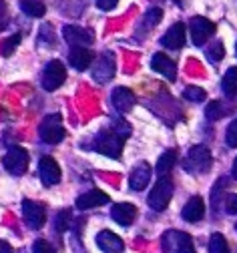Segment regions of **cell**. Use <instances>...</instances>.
I'll list each match as a JSON object with an SVG mask.
<instances>
[{"label": "cell", "mask_w": 237, "mask_h": 253, "mask_svg": "<svg viewBox=\"0 0 237 253\" xmlns=\"http://www.w3.org/2000/svg\"><path fill=\"white\" fill-rule=\"evenodd\" d=\"M96 245L103 253H123L125 251V243L121 241V237L109 229H103L96 235Z\"/></svg>", "instance_id": "9a60e30c"}, {"label": "cell", "mask_w": 237, "mask_h": 253, "mask_svg": "<svg viewBox=\"0 0 237 253\" xmlns=\"http://www.w3.org/2000/svg\"><path fill=\"white\" fill-rule=\"evenodd\" d=\"M69 223H71V209H60V211L56 213V219H54L56 231L62 233L66 227H69Z\"/></svg>", "instance_id": "4dcf8cb0"}, {"label": "cell", "mask_w": 237, "mask_h": 253, "mask_svg": "<svg viewBox=\"0 0 237 253\" xmlns=\"http://www.w3.org/2000/svg\"><path fill=\"white\" fill-rule=\"evenodd\" d=\"M151 69L159 75H163L167 81H177V65L173 58H169L167 54L163 52H155L153 58H151Z\"/></svg>", "instance_id": "8fae6325"}, {"label": "cell", "mask_w": 237, "mask_h": 253, "mask_svg": "<svg viewBox=\"0 0 237 253\" xmlns=\"http://www.w3.org/2000/svg\"><path fill=\"white\" fill-rule=\"evenodd\" d=\"M20 10L30 18H41L47 12L45 0H20Z\"/></svg>", "instance_id": "cb8c5ba5"}, {"label": "cell", "mask_w": 237, "mask_h": 253, "mask_svg": "<svg viewBox=\"0 0 237 253\" xmlns=\"http://www.w3.org/2000/svg\"><path fill=\"white\" fill-rule=\"evenodd\" d=\"M129 135H131V126L123 119H119V121H115L111 129H103L96 133L93 149L105 157H111V159H119L123 153V147H125V139Z\"/></svg>", "instance_id": "6da1fadb"}, {"label": "cell", "mask_w": 237, "mask_h": 253, "mask_svg": "<svg viewBox=\"0 0 237 253\" xmlns=\"http://www.w3.org/2000/svg\"><path fill=\"white\" fill-rule=\"evenodd\" d=\"M161 18H163V10L161 8H149L145 12V16L141 18V24L137 28V37H143V35L149 33V30H153L161 22Z\"/></svg>", "instance_id": "44dd1931"}, {"label": "cell", "mask_w": 237, "mask_h": 253, "mask_svg": "<svg viewBox=\"0 0 237 253\" xmlns=\"http://www.w3.org/2000/svg\"><path fill=\"white\" fill-rule=\"evenodd\" d=\"M209 253H231L225 237L221 233H213L209 239Z\"/></svg>", "instance_id": "4316f807"}, {"label": "cell", "mask_w": 237, "mask_h": 253, "mask_svg": "<svg viewBox=\"0 0 237 253\" xmlns=\"http://www.w3.org/2000/svg\"><path fill=\"white\" fill-rule=\"evenodd\" d=\"M235 52H237V46H235Z\"/></svg>", "instance_id": "60d3db41"}, {"label": "cell", "mask_w": 237, "mask_h": 253, "mask_svg": "<svg viewBox=\"0 0 237 253\" xmlns=\"http://www.w3.org/2000/svg\"><path fill=\"white\" fill-rule=\"evenodd\" d=\"M149 181H151V167L147 161H141L133 167V171L129 175V185L133 191H143L149 185Z\"/></svg>", "instance_id": "4fadbf2b"}, {"label": "cell", "mask_w": 237, "mask_h": 253, "mask_svg": "<svg viewBox=\"0 0 237 253\" xmlns=\"http://www.w3.org/2000/svg\"><path fill=\"white\" fill-rule=\"evenodd\" d=\"M111 217L119 225L129 227V225H133L135 217H137V209H135V205H131V203H115L111 207Z\"/></svg>", "instance_id": "ac0fdd59"}, {"label": "cell", "mask_w": 237, "mask_h": 253, "mask_svg": "<svg viewBox=\"0 0 237 253\" xmlns=\"http://www.w3.org/2000/svg\"><path fill=\"white\" fill-rule=\"evenodd\" d=\"M0 253H14V251H12V247H10L6 241L0 239Z\"/></svg>", "instance_id": "74e56055"}, {"label": "cell", "mask_w": 237, "mask_h": 253, "mask_svg": "<svg viewBox=\"0 0 237 253\" xmlns=\"http://www.w3.org/2000/svg\"><path fill=\"white\" fill-rule=\"evenodd\" d=\"M191 239V235L183 233V231H175V229H169L165 231L163 239H161V245L165 249V253H179V249Z\"/></svg>", "instance_id": "e0dca14e"}, {"label": "cell", "mask_w": 237, "mask_h": 253, "mask_svg": "<svg viewBox=\"0 0 237 253\" xmlns=\"http://www.w3.org/2000/svg\"><path fill=\"white\" fill-rule=\"evenodd\" d=\"M39 175L41 181L48 187V185H56L60 181V167L58 163L52 159V157H43L39 163Z\"/></svg>", "instance_id": "5bb4252c"}, {"label": "cell", "mask_w": 237, "mask_h": 253, "mask_svg": "<svg viewBox=\"0 0 237 253\" xmlns=\"http://www.w3.org/2000/svg\"><path fill=\"white\" fill-rule=\"evenodd\" d=\"M161 44L169 50H179L185 44V24L183 22H175L167 33L161 37Z\"/></svg>", "instance_id": "7c38bea8"}, {"label": "cell", "mask_w": 237, "mask_h": 253, "mask_svg": "<svg viewBox=\"0 0 237 253\" xmlns=\"http://www.w3.org/2000/svg\"><path fill=\"white\" fill-rule=\"evenodd\" d=\"M69 62L73 65V69L85 71V69H89V65L93 62V52L89 48H73L71 54H69Z\"/></svg>", "instance_id": "7402d4cb"}, {"label": "cell", "mask_w": 237, "mask_h": 253, "mask_svg": "<svg viewBox=\"0 0 237 253\" xmlns=\"http://www.w3.org/2000/svg\"><path fill=\"white\" fill-rule=\"evenodd\" d=\"M28 161H30V157H28L26 149L14 145V147H10L6 151L4 159H2V165L10 175H24L26 169H28Z\"/></svg>", "instance_id": "5b68a950"}, {"label": "cell", "mask_w": 237, "mask_h": 253, "mask_svg": "<svg viewBox=\"0 0 237 253\" xmlns=\"http://www.w3.org/2000/svg\"><path fill=\"white\" fill-rule=\"evenodd\" d=\"M183 97L187 101H191V103H203V101H205V97H207V92L203 88H199V86H187L183 90Z\"/></svg>", "instance_id": "f546056e"}, {"label": "cell", "mask_w": 237, "mask_h": 253, "mask_svg": "<svg viewBox=\"0 0 237 253\" xmlns=\"http://www.w3.org/2000/svg\"><path fill=\"white\" fill-rule=\"evenodd\" d=\"M211 153L205 145H195L189 149L187 157H185V169L189 173H207L211 169Z\"/></svg>", "instance_id": "277c9868"}, {"label": "cell", "mask_w": 237, "mask_h": 253, "mask_svg": "<svg viewBox=\"0 0 237 253\" xmlns=\"http://www.w3.org/2000/svg\"><path fill=\"white\" fill-rule=\"evenodd\" d=\"M181 215H183L185 221H189V223H197V221H201L203 215H205V201H203V197H199V195L191 197L185 203Z\"/></svg>", "instance_id": "d6986e66"}, {"label": "cell", "mask_w": 237, "mask_h": 253, "mask_svg": "<svg viewBox=\"0 0 237 253\" xmlns=\"http://www.w3.org/2000/svg\"><path fill=\"white\" fill-rule=\"evenodd\" d=\"M227 113H229V109H227L221 101H211V103L207 105V109H205L207 121H219V119H223Z\"/></svg>", "instance_id": "484cf974"}, {"label": "cell", "mask_w": 237, "mask_h": 253, "mask_svg": "<svg viewBox=\"0 0 237 253\" xmlns=\"http://www.w3.org/2000/svg\"><path fill=\"white\" fill-rule=\"evenodd\" d=\"M205 54H207V58H209L211 62H219V60L225 56V48H223V42H221V41H215V42H211V44L207 46Z\"/></svg>", "instance_id": "f1b7e54d"}, {"label": "cell", "mask_w": 237, "mask_h": 253, "mask_svg": "<svg viewBox=\"0 0 237 253\" xmlns=\"http://www.w3.org/2000/svg\"><path fill=\"white\" fill-rule=\"evenodd\" d=\"M225 211L229 215H237V195H227L225 197Z\"/></svg>", "instance_id": "836d02e7"}, {"label": "cell", "mask_w": 237, "mask_h": 253, "mask_svg": "<svg viewBox=\"0 0 237 253\" xmlns=\"http://www.w3.org/2000/svg\"><path fill=\"white\" fill-rule=\"evenodd\" d=\"M115 54L111 50H105L96 58V65L93 69V81L98 84H105L115 77Z\"/></svg>", "instance_id": "52a82bcc"}, {"label": "cell", "mask_w": 237, "mask_h": 253, "mask_svg": "<svg viewBox=\"0 0 237 253\" xmlns=\"http://www.w3.org/2000/svg\"><path fill=\"white\" fill-rule=\"evenodd\" d=\"M175 161H177V153H175L173 149L165 151V153L159 157V161H157V173H159V177H169V173H171Z\"/></svg>", "instance_id": "603a6c76"}, {"label": "cell", "mask_w": 237, "mask_h": 253, "mask_svg": "<svg viewBox=\"0 0 237 253\" xmlns=\"http://www.w3.org/2000/svg\"><path fill=\"white\" fill-rule=\"evenodd\" d=\"M173 2H177V4H181V0H173Z\"/></svg>", "instance_id": "ab89813d"}, {"label": "cell", "mask_w": 237, "mask_h": 253, "mask_svg": "<svg viewBox=\"0 0 237 253\" xmlns=\"http://www.w3.org/2000/svg\"><path fill=\"white\" fill-rule=\"evenodd\" d=\"M221 88H223V94L227 99H235V94H237V67L227 69V73L223 75V81H221Z\"/></svg>", "instance_id": "d4e9b609"}, {"label": "cell", "mask_w": 237, "mask_h": 253, "mask_svg": "<svg viewBox=\"0 0 237 253\" xmlns=\"http://www.w3.org/2000/svg\"><path fill=\"white\" fill-rule=\"evenodd\" d=\"M235 229H237V223H235Z\"/></svg>", "instance_id": "b9f144b4"}, {"label": "cell", "mask_w": 237, "mask_h": 253, "mask_svg": "<svg viewBox=\"0 0 237 253\" xmlns=\"http://www.w3.org/2000/svg\"><path fill=\"white\" fill-rule=\"evenodd\" d=\"M22 215H24V221L30 229H41L47 221V209L43 203L39 201H30L26 199L22 203Z\"/></svg>", "instance_id": "30bf717a"}, {"label": "cell", "mask_w": 237, "mask_h": 253, "mask_svg": "<svg viewBox=\"0 0 237 253\" xmlns=\"http://www.w3.org/2000/svg\"><path fill=\"white\" fill-rule=\"evenodd\" d=\"M231 175H233V179H237V157H235V161H233V167H231Z\"/></svg>", "instance_id": "f35d334b"}, {"label": "cell", "mask_w": 237, "mask_h": 253, "mask_svg": "<svg viewBox=\"0 0 237 253\" xmlns=\"http://www.w3.org/2000/svg\"><path fill=\"white\" fill-rule=\"evenodd\" d=\"M95 2H96V6H98L100 10L109 12V10H113V8L119 4V0H95Z\"/></svg>", "instance_id": "e575fe53"}, {"label": "cell", "mask_w": 237, "mask_h": 253, "mask_svg": "<svg viewBox=\"0 0 237 253\" xmlns=\"http://www.w3.org/2000/svg\"><path fill=\"white\" fill-rule=\"evenodd\" d=\"M109 203V195L103 193V191H98V189H91V191L83 193L79 199H77V207L79 209H93V207H100V205H105Z\"/></svg>", "instance_id": "ffe728a7"}, {"label": "cell", "mask_w": 237, "mask_h": 253, "mask_svg": "<svg viewBox=\"0 0 237 253\" xmlns=\"http://www.w3.org/2000/svg\"><path fill=\"white\" fill-rule=\"evenodd\" d=\"M171 197H173V181L169 177H159L157 185L151 189L147 197V203L153 211H165L167 205L171 203Z\"/></svg>", "instance_id": "7a4b0ae2"}, {"label": "cell", "mask_w": 237, "mask_h": 253, "mask_svg": "<svg viewBox=\"0 0 237 253\" xmlns=\"http://www.w3.org/2000/svg\"><path fill=\"white\" fill-rule=\"evenodd\" d=\"M39 135L43 139V143L48 145H56L64 139V125H62V117L58 113L47 115L39 126Z\"/></svg>", "instance_id": "3957f363"}, {"label": "cell", "mask_w": 237, "mask_h": 253, "mask_svg": "<svg viewBox=\"0 0 237 253\" xmlns=\"http://www.w3.org/2000/svg\"><path fill=\"white\" fill-rule=\"evenodd\" d=\"M20 39H22V35H20V33H16V35L8 37L2 44H0V54H2V56H10V54L14 52V48L20 44Z\"/></svg>", "instance_id": "83f0119b"}, {"label": "cell", "mask_w": 237, "mask_h": 253, "mask_svg": "<svg viewBox=\"0 0 237 253\" xmlns=\"http://www.w3.org/2000/svg\"><path fill=\"white\" fill-rule=\"evenodd\" d=\"M32 253H56V251L48 241L39 239V241H35V245H32Z\"/></svg>", "instance_id": "d6a6232c"}, {"label": "cell", "mask_w": 237, "mask_h": 253, "mask_svg": "<svg viewBox=\"0 0 237 253\" xmlns=\"http://www.w3.org/2000/svg\"><path fill=\"white\" fill-rule=\"evenodd\" d=\"M66 81V69L60 60H50L43 71V88L45 90H56Z\"/></svg>", "instance_id": "9c48e42d"}, {"label": "cell", "mask_w": 237, "mask_h": 253, "mask_svg": "<svg viewBox=\"0 0 237 253\" xmlns=\"http://www.w3.org/2000/svg\"><path fill=\"white\" fill-rule=\"evenodd\" d=\"M111 101H113V107H115L119 113H129V111L135 107V103H137V97H135L133 90H129V88H125V86H117V88L113 90Z\"/></svg>", "instance_id": "2e32d148"}, {"label": "cell", "mask_w": 237, "mask_h": 253, "mask_svg": "<svg viewBox=\"0 0 237 253\" xmlns=\"http://www.w3.org/2000/svg\"><path fill=\"white\" fill-rule=\"evenodd\" d=\"M62 35H64V41L69 42L73 48H87L95 41V33H93V30L83 28V26H77V24L64 26L62 28Z\"/></svg>", "instance_id": "ba28073f"}, {"label": "cell", "mask_w": 237, "mask_h": 253, "mask_svg": "<svg viewBox=\"0 0 237 253\" xmlns=\"http://www.w3.org/2000/svg\"><path fill=\"white\" fill-rule=\"evenodd\" d=\"M189 33H191V41L195 46H203L207 42L209 37H213L215 33V24L209 18L203 16H193L189 22Z\"/></svg>", "instance_id": "8992f818"}, {"label": "cell", "mask_w": 237, "mask_h": 253, "mask_svg": "<svg viewBox=\"0 0 237 253\" xmlns=\"http://www.w3.org/2000/svg\"><path fill=\"white\" fill-rule=\"evenodd\" d=\"M225 143H227V147H231V149H235V147H237V119L227 126Z\"/></svg>", "instance_id": "1f68e13d"}, {"label": "cell", "mask_w": 237, "mask_h": 253, "mask_svg": "<svg viewBox=\"0 0 237 253\" xmlns=\"http://www.w3.org/2000/svg\"><path fill=\"white\" fill-rule=\"evenodd\" d=\"M8 12H6V0H0V28H6Z\"/></svg>", "instance_id": "d590c367"}, {"label": "cell", "mask_w": 237, "mask_h": 253, "mask_svg": "<svg viewBox=\"0 0 237 253\" xmlns=\"http://www.w3.org/2000/svg\"><path fill=\"white\" fill-rule=\"evenodd\" d=\"M179 253H195V245H193V239H189L181 249H179Z\"/></svg>", "instance_id": "8d00e7d4"}]
</instances>
